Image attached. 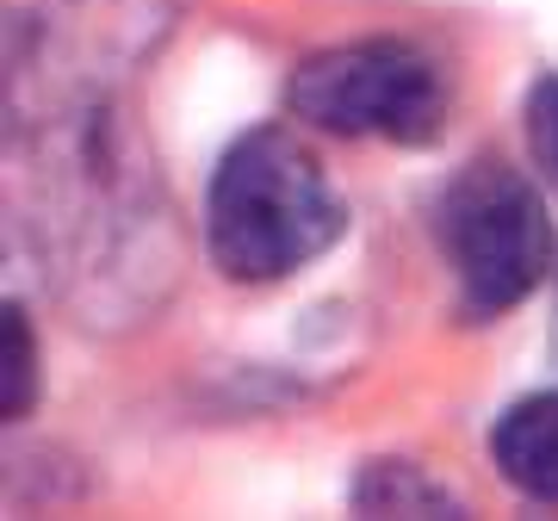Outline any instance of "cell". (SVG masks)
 <instances>
[{"label":"cell","instance_id":"1","mask_svg":"<svg viewBox=\"0 0 558 521\" xmlns=\"http://www.w3.org/2000/svg\"><path fill=\"white\" fill-rule=\"evenodd\" d=\"M336 237L341 199L292 131H248L223 149L205 186V249L230 280H286Z\"/></svg>","mask_w":558,"mask_h":521},{"label":"cell","instance_id":"6","mask_svg":"<svg viewBox=\"0 0 558 521\" xmlns=\"http://www.w3.org/2000/svg\"><path fill=\"white\" fill-rule=\"evenodd\" d=\"M527 156L546 174V186H558V75H546L527 94Z\"/></svg>","mask_w":558,"mask_h":521},{"label":"cell","instance_id":"4","mask_svg":"<svg viewBox=\"0 0 558 521\" xmlns=\"http://www.w3.org/2000/svg\"><path fill=\"white\" fill-rule=\"evenodd\" d=\"M497 472L539 502H558V391L521 398L490 435Z\"/></svg>","mask_w":558,"mask_h":521},{"label":"cell","instance_id":"2","mask_svg":"<svg viewBox=\"0 0 558 521\" xmlns=\"http://www.w3.org/2000/svg\"><path fill=\"white\" fill-rule=\"evenodd\" d=\"M440 249L472 317H497L521 304L553 267L546 199L509 161H472L440 193Z\"/></svg>","mask_w":558,"mask_h":521},{"label":"cell","instance_id":"7","mask_svg":"<svg viewBox=\"0 0 558 521\" xmlns=\"http://www.w3.org/2000/svg\"><path fill=\"white\" fill-rule=\"evenodd\" d=\"M385 478H391V490H379V484H360L354 502L379 509V516H398V509H453V497H447V490H435V484H422L416 472L403 478L398 465H385Z\"/></svg>","mask_w":558,"mask_h":521},{"label":"cell","instance_id":"5","mask_svg":"<svg viewBox=\"0 0 558 521\" xmlns=\"http://www.w3.org/2000/svg\"><path fill=\"white\" fill-rule=\"evenodd\" d=\"M32 398H38V348L25 329V311H7V323H0V410H7V422L25 416Z\"/></svg>","mask_w":558,"mask_h":521},{"label":"cell","instance_id":"3","mask_svg":"<svg viewBox=\"0 0 558 521\" xmlns=\"http://www.w3.org/2000/svg\"><path fill=\"white\" fill-rule=\"evenodd\" d=\"M292 112L336 137H385V143H435L447 119V87L435 62L391 38L323 50L292 75Z\"/></svg>","mask_w":558,"mask_h":521}]
</instances>
